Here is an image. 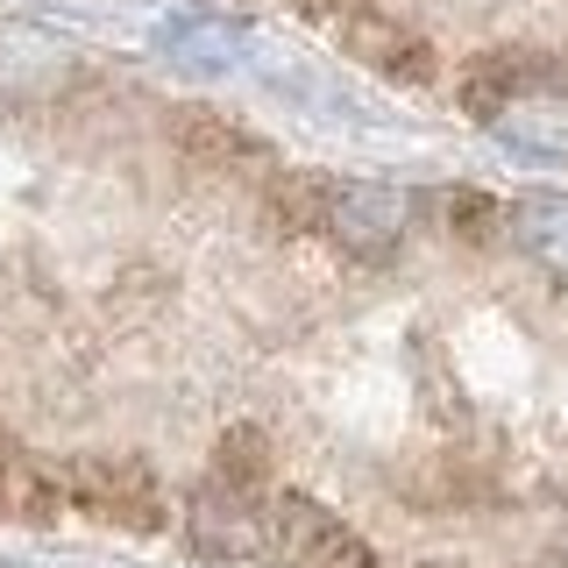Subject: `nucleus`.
<instances>
[{
    "label": "nucleus",
    "mask_w": 568,
    "mask_h": 568,
    "mask_svg": "<svg viewBox=\"0 0 568 568\" xmlns=\"http://www.w3.org/2000/svg\"><path fill=\"white\" fill-rule=\"evenodd\" d=\"M413 200L384 178H327V206H320V235H334L348 256H390L405 242Z\"/></svg>",
    "instance_id": "obj_5"
},
{
    "label": "nucleus",
    "mask_w": 568,
    "mask_h": 568,
    "mask_svg": "<svg viewBox=\"0 0 568 568\" xmlns=\"http://www.w3.org/2000/svg\"><path fill=\"white\" fill-rule=\"evenodd\" d=\"M235 43H242V36L235 29H171V50H185V58L192 64H227V58H235Z\"/></svg>",
    "instance_id": "obj_10"
},
{
    "label": "nucleus",
    "mask_w": 568,
    "mask_h": 568,
    "mask_svg": "<svg viewBox=\"0 0 568 568\" xmlns=\"http://www.w3.org/2000/svg\"><path fill=\"white\" fill-rule=\"evenodd\" d=\"M58 484H64V505L93 511V519L121 526V532H156V526H164V484H156L150 462H135V455L64 462Z\"/></svg>",
    "instance_id": "obj_3"
},
{
    "label": "nucleus",
    "mask_w": 568,
    "mask_h": 568,
    "mask_svg": "<svg viewBox=\"0 0 568 568\" xmlns=\"http://www.w3.org/2000/svg\"><path fill=\"white\" fill-rule=\"evenodd\" d=\"M298 14H306L313 29H327L348 58H363L369 71H384V79H398V85H426V79H434V50H426V36L405 29L398 14H384L377 0H298Z\"/></svg>",
    "instance_id": "obj_2"
},
{
    "label": "nucleus",
    "mask_w": 568,
    "mask_h": 568,
    "mask_svg": "<svg viewBox=\"0 0 568 568\" xmlns=\"http://www.w3.org/2000/svg\"><path fill=\"white\" fill-rule=\"evenodd\" d=\"M171 135H178V150H185V156H200L206 171H271V150H263V142L248 135L242 121L206 114V106H178Z\"/></svg>",
    "instance_id": "obj_7"
},
{
    "label": "nucleus",
    "mask_w": 568,
    "mask_h": 568,
    "mask_svg": "<svg viewBox=\"0 0 568 568\" xmlns=\"http://www.w3.org/2000/svg\"><path fill=\"white\" fill-rule=\"evenodd\" d=\"M505 235L519 242L526 256L568 292V200H555V192H540V200H519V206L505 213Z\"/></svg>",
    "instance_id": "obj_8"
},
{
    "label": "nucleus",
    "mask_w": 568,
    "mask_h": 568,
    "mask_svg": "<svg viewBox=\"0 0 568 568\" xmlns=\"http://www.w3.org/2000/svg\"><path fill=\"white\" fill-rule=\"evenodd\" d=\"M263 561L271 568H377L369 540L355 526H342L327 505L284 490L271 497V532H263Z\"/></svg>",
    "instance_id": "obj_4"
},
{
    "label": "nucleus",
    "mask_w": 568,
    "mask_h": 568,
    "mask_svg": "<svg viewBox=\"0 0 568 568\" xmlns=\"http://www.w3.org/2000/svg\"><path fill=\"white\" fill-rule=\"evenodd\" d=\"M192 547L213 561H248L263 555V532H271V505H263V490H242L227 484V476H213V484L192 497Z\"/></svg>",
    "instance_id": "obj_6"
},
{
    "label": "nucleus",
    "mask_w": 568,
    "mask_h": 568,
    "mask_svg": "<svg viewBox=\"0 0 568 568\" xmlns=\"http://www.w3.org/2000/svg\"><path fill=\"white\" fill-rule=\"evenodd\" d=\"M448 221H462V235H490L505 221V206H490L484 192H448Z\"/></svg>",
    "instance_id": "obj_11"
},
{
    "label": "nucleus",
    "mask_w": 568,
    "mask_h": 568,
    "mask_svg": "<svg viewBox=\"0 0 568 568\" xmlns=\"http://www.w3.org/2000/svg\"><path fill=\"white\" fill-rule=\"evenodd\" d=\"M263 434H248V426H235V434L221 440V469L213 476H227V484H242V490H263Z\"/></svg>",
    "instance_id": "obj_9"
},
{
    "label": "nucleus",
    "mask_w": 568,
    "mask_h": 568,
    "mask_svg": "<svg viewBox=\"0 0 568 568\" xmlns=\"http://www.w3.org/2000/svg\"><path fill=\"white\" fill-rule=\"evenodd\" d=\"M462 100L511 150L568 156V85H555L547 71H532L519 58H476L469 79H462Z\"/></svg>",
    "instance_id": "obj_1"
}]
</instances>
